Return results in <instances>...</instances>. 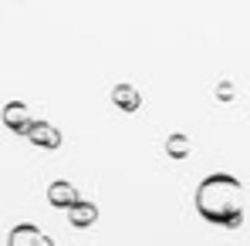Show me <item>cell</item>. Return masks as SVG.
Segmentation results:
<instances>
[{
	"instance_id": "obj_1",
	"label": "cell",
	"mask_w": 250,
	"mask_h": 246,
	"mask_svg": "<svg viewBox=\"0 0 250 246\" xmlns=\"http://www.w3.org/2000/svg\"><path fill=\"white\" fill-rule=\"evenodd\" d=\"M196 212L223 229H237L244 223V182L230 172H209L196 186Z\"/></svg>"
},
{
	"instance_id": "obj_2",
	"label": "cell",
	"mask_w": 250,
	"mask_h": 246,
	"mask_svg": "<svg viewBox=\"0 0 250 246\" xmlns=\"http://www.w3.org/2000/svg\"><path fill=\"white\" fill-rule=\"evenodd\" d=\"M34 115H31V108L24 105V101H7L3 105V125L10 128V132H17V135H27L31 128H34Z\"/></svg>"
},
{
	"instance_id": "obj_3",
	"label": "cell",
	"mask_w": 250,
	"mask_h": 246,
	"mask_svg": "<svg viewBox=\"0 0 250 246\" xmlns=\"http://www.w3.org/2000/svg\"><path fill=\"white\" fill-rule=\"evenodd\" d=\"M7 246H54V243L44 236L38 226H31V223H17V226L7 233Z\"/></svg>"
},
{
	"instance_id": "obj_4",
	"label": "cell",
	"mask_w": 250,
	"mask_h": 246,
	"mask_svg": "<svg viewBox=\"0 0 250 246\" xmlns=\"http://www.w3.org/2000/svg\"><path fill=\"white\" fill-rule=\"evenodd\" d=\"M78 199H82V196H78V189H75L71 182H64V179H58V182H51V186H47V203L54 206V209H64V212H68Z\"/></svg>"
},
{
	"instance_id": "obj_5",
	"label": "cell",
	"mask_w": 250,
	"mask_h": 246,
	"mask_svg": "<svg viewBox=\"0 0 250 246\" xmlns=\"http://www.w3.org/2000/svg\"><path fill=\"white\" fill-rule=\"evenodd\" d=\"M27 138H31V145H38V149H58V145H61V132L51 122H44V118L34 122V128L27 132Z\"/></svg>"
},
{
	"instance_id": "obj_6",
	"label": "cell",
	"mask_w": 250,
	"mask_h": 246,
	"mask_svg": "<svg viewBox=\"0 0 250 246\" xmlns=\"http://www.w3.org/2000/svg\"><path fill=\"white\" fill-rule=\"evenodd\" d=\"M68 223H71L75 229H88V226H95V223H98V206L91 203V199H78V203L68 209Z\"/></svg>"
},
{
	"instance_id": "obj_7",
	"label": "cell",
	"mask_w": 250,
	"mask_h": 246,
	"mask_svg": "<svg viewBox=\"0 0 250 246\" xmlns=\"http://www.w3.org/2000/svg\"><path fill=\"white\" fill-rule=\"evenodd\" d=\"M112 101H115V108H122V112H128V115H135V112L142 108V95H139L132 84H115Z\"/></svg>"
},
{
	"instance_id": "obj_8",
	"label": "cell",
	"mask_w": 250,
	"mask_h": 246,
	"mask_svg": "<svg viewBox=\"0 0 250 246\" xmlns=\"http://www.w3.org/2000/svg\"><path fill=\"white\" fill-rule=\"evenodd\" d=\"M166 152H169V159H186V155H189V138H186L183 132L169 135L166 138Z\"/></svg>"
}]
</instances>
